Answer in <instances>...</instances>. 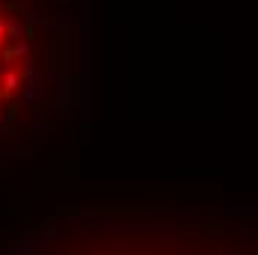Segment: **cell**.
Segmentation results:
<instances>
[{
  "instance_id": "6da1fadb",
  "label": "cell",
  "mask_w": 258,
  "mask_h": 255,
  "mask_svg": "<svg viewBox=\"0 0 258 255\" xmlns=\"http://www.w3.org/2000/svg\"><path fill=\"white\" fill-rule=\"evenodd\" d=\"M0 255H258V220L137 205H62L24 223Z\"/></svg>"
},
{
  "instance_id": "7a4b0ae2",
  "label": "cell",
  "mask_w": 258,
  "mask_h": 255,
  "mask_svg": "<svg viewBox=\"0 0 258 255\" xmlns=\"http://www.w3.org/2000/svg\"><path fill=\"white\" fill-rule=\"evenodd\" d=\"M72 0H0V157L59 125L75 95Z\"/></svg>"
}]
</instances>
